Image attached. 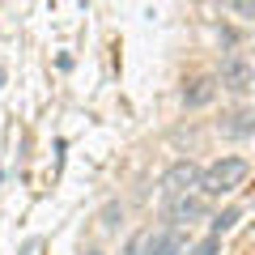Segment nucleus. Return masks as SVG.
Masks as SVG:
<instances>
[{"label": "nucleus", "mask_w": 255, "mask_h": 255, "mask_svg": "<svg viewBox=\"0 0 255 255\" xmlns=\"http://www.w3.org/2000/svg\"><path fill=\"white\" fill-rule=\"evenodd\" d=\"M247 170H251V166H247L243 157H221V162H213L209 170H204V179H200V191H204V196H226V191L243 187Z\"/></svg>", "instance_id": "1"}, {"label": "nucleus", "mask_w": 255, "mask_h": 255, "mask_svg": "<svg viewBox=\"0 0 255 255\" xmlns=\"http://www.w3.org/2000/svg\"><path fill=\"white\" fill-rule=\"evenodd\" d=\"M217 81L226 85L230 94H247V90H255V64L247 60L243 51H230L226 60H221V77Z\"/></svg>", "instance_id": "2"}, {"label": "nucleus", "mask_w": 255, "mask_h": 255, "mask_svg": "<svg viewBox=\"0 0 255 255\" xmlns=\"http://www.w3.org/2000/svg\"><path fill=\"white\" fill-rule=\"evenodd\" d=\"M204 179V170L191 157H183V162H174L170 170L162 174V191H166V200H174V196H187V191H196Z\"/></svg>", "instance_id": "3"}, {"label": "nucleus", "mask_w": 255, "mask_h": 255, "mask_svg": "<svg viewBox=\"0 0 255 255\" xmlns=\"http://www.w3.org/2000/svg\"><path fill=\"white\" fill-rule=\"evenodd\" d=\"M204 217V196H174L170 204H166V221H170L174 230L179 226H191V221H200Z\"/></svg>", "instance_id": "4"}, {"label": "nucleus", "mask_w": 255, "mask_h": 255, "mask_svg": "<svg viewBox=\"0 0 255 255\" xmlns=\"http://www.w3.org/2000/svg\"><path fill=\"white\" fill-rule=\"evenodd\" d=\"M179 251H183V234L174 226L149 230V234H145V255H179Z\"/></svg>", "instance_id": "5"}, {"label": "nucleus", "mask_w": 255, "mask_h": 255, "mask_svg": "<svg viewBox=\"0 0 255 255\" xmlns=\"http://www.w3.org/2000/svg\"><path fill=\"white\" fill-rule=\"evenodd\" d=\"M217 85H221L217 77H196V81L183 90V107H191V111H196V107H209V102L217 98Z\"/></svg>", "instance_id": "6"}, {"label": "nucleus", "mask_w": 255, "mask_h": 255, "mask_svg": "<svg viewBox=\"0 0 255 255\" xmlns=\"http://www.w3.org/2000/svg\"><path fill=\"white\" fill-rule=\"evenodd\" d=\"M234 226H238V209H226V213H221L217 221H213V234L221 238V234H226V230H234Z\"/></svg>", "instance_id": "7"}, {"label": "nucleus", "mask_w": 255, "mask_h": 255, "mask_svg": "<svg viewBox=\"0 0 255 255\" xmlns=\"http://www.w3.org/2000/svg\"><path fill=\"white\" fill-rule=\"evenodd\" d=\"M217 247H221V238L213 234V238H204V243H196V247H191V255H217Z\"/></svg>", "instance_id": "8"}, {"label": "nucleus", "mask_w": 255, "mask_h": 255, "mask_svg": "<svg viewBox=\"0 0 255 255\" xmlns=\"http://www.w3.org/2000/svg\"><path fill=\"white\" fill-rule=\"evenodd\" d=\"M238 4V13H243V17H255V0H234Z\"/></svg>", "instance_id": "9"}, {"label": "nucleus", "mask_w": 255, "mask_h": 255, "mask_svg": "<svg viewBox=\"0 0 255 255\" xmlns=\"http://www.w3.org/2000/svg\"><path fill=\"white\" fill-rule=\"evenodd\" d=\"M85 255H102V251H85Z\"/></svg>", "instance_id": "10"}, {"label": "nucleus", "mask_w": 255, "mask_h": 255, "mask_svg": "<svg viewBox=\"0 0 255 255\" xmlns=\"http://www.w3.org/2000/svg\"><path fill=\"white\" fill-rule=\"evenodd\" d=\"M0 81H4V68H0Z\"/></svg>", "instance_id": "11"}]
</instances>
